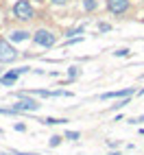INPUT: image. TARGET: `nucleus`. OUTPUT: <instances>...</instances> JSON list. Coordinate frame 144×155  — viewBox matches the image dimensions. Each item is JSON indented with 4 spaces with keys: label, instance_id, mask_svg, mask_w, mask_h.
Segmentation results:
<instances>
[{
    "label": "nucleus",
    "instance_id": "1",
    "mask_svg": "<svg viewBox=\"0 0 144 155\" xmlns=\"http://www.w3.org/2000/svg\"><path fill=\"white\" fill-rule=\"evenodd\" d=\"M18 48L7 42V39H0V64H13V61L18 59Z\"/></svg>",
    "mask_w": 144,
    "mask_h": 155
},
{
    "label": "nucleus",
    "instance_id": "2",
    "mask_svg": "<svg viewBox=\"0 0 144 155\" xmlns=\"http://www.w3.org/2000/svg\"><path fill=\"white\" fill-rule=\"evenodd\" d=\"M13 15L18 20H22V22H26V20L33 18V5H31L28 0H18L13 5Z\"/></svg>",
    "mask_w": 144,
    "mask_h": 155
},
{
    "label": "nucleus",
    "instance_id": "3",
    "mask_svg": "<svg viewBox=\"0 0 144 155\" xmlns=\"http://www.w3.org/2000/svg\"><path fill=\"white\" fill-rule=\"evenodd\" d=\"M18 96H20V101L13 105V109H15V111H37L39 107H42L35 98H28L26 94H18Z\"/></svg>",
    "mask_w": 144,
    "mask_h": 155
},
{
    "label": "nucleus",
    "instance_id": "4",
    "mask_svg": "<svg viewBox=\"0 0 144 155\" xmlns=\"http://www.w3.org/2000/svg\"><path fill=\"white\" fill-rule=\"evenodd\" d=\"M33 42H35L37 46L50 48V46H55V35L50 33V31H46V28H39V31H35V33H33Z\"/></svg>",
    "mask_w": 144,
    "mask_h": 155
},
{
    "label": "nucleus",
    "instance_id": "5",
    "mask_svg": "<svg viewBox=\"0 0 144 155\" xmlns=\"http://www.w3.org/2000/svg\"><path fill=\"white\" fill-rule=\"evenodd\" d=\"M107 9L114 15H122L129 11V0H107Z\"/></svg>",
    "mask_w": 144,
    "mask_h": 155
},
{
    "label": "nucleus",
    "instance_id": "6",
    "mask_svg": "<svg viewBox=\"0 0 144 155\" xmlns=\"http://www.w3.org/2000/svg\"><path fill=\"white\" fill-rule=\"evenodd\" d=\"M133 87H122V90H118V92H107V94H100V98L103 101H107V98H127V96H131L133 94Z\"/></svg>",
    "mask_w": 144,
    "mask_h": 155
},
{
    "label": "nucleus",
    "instance_id": "7",
    "mask_svg": "<svg viewBox=\"0 0 144 155\" xmlns=\"http://www.w3.org/2000/svg\"><path fill=\"white\" fill-rule=\"evenodd\" d=\"M18 77H20V72H18V70H11V72H7L5 77H0V83H5V85H13L15 81H18Z\"/></svg>",
    "mask_w": 144,
    "mask_h": 155
},
{
    "label": "nucleus",
    "instance_id": "8",
    "mask_svg": "<svg viewBox=\"0 0 144 155\" xmlns=\"http://www.w3.org/2000/svg\"><path fill=\"white\" fill-rule=\"evenodd\" d=\"M9 37H11V42H26L31 37V33H26V31H13Z\"/></svg>",
    "mask_w": 144,
    "mask_h": 155
},
{
    "label": "nucleus",
    "instance_id": "9",
    "mask_svg": "<svg viewBox=\"0 0 144 155\" xmlns=\"http://www.w3.org/2000/svg\"><path fill=\"white\" fill-rule=\"evenodd\" d=\"M83 31H85L83 26H74V28H68V31H66V37L70 39V37H74V35H81Z\"/></svg>",
    "mask_w": 144,
    "mask_h": 155
},
{
    "label": "nucleus",
    "instance_id": "10",
    "mask_svg": "<svg viewBox=\"0 0 144 155\" xmlns=\"http://www.w3.org/2000/svg\"><path fill=\"white\" fill-rule=\"evenodd\" d=\"M96 7H98L96 0H83V9L85 11H96Z\"/></svg>",
    "mask_w": 144,
    "mask_h": 155
},
{
    "label": "nucleus",
    "instance_id": "11",
    "mask_svg": "<svg viewBox=\"0 0 144 155\" xmlns=\"http://www.w3.org/2000/svg\"><path fill=\"white\" fill-rule=\"evenodd\" d=\"M42 122H44V125H64V122H68V120H66V118H59V120H57V118H46V120H42Z\"/></svg>",
    "mask_w": 144,
    "mask_h": 155
},
{
    "label": "nucleus",
    "instance_id": "12",
    "mask_svg": "<svg viewBox=\"0 0 144 155\" xmlns=\"http://www.w3.org/2000/svg\"><path fill=\"white\" fill-rule=\"evenodd\" d=\"M125 105H129V96L127 98H118L114 105H111V109H120V107H125Z\"/></svg>",
    "mask_w": 144,
    "mask_h": 155
},
{
    "label": "nucleus",
    "instance_id": "13",
    "mask_svg": "<svg viewBox=\"0 0 144 155\" xmlns=\"http://www.w3.org/2000/svg\"><path fill=\"white\" fill-rule=\"evenodd\" d=\"M81 133L79 131H66V140H79Z\"/></svg>",
    "mask_w": 144,
    "mask_h": 155
},
{
    "label": "nucleus",
    "instance_id": "14",
    "mask_svg": "<svg viewBox=\"0 0 144 155\" xmlns=\"http://www.w3.org/2000/svg\"><path fill=\"white\" fill-rule=\"evenodd\" d=\"M114 55H116V57H129V55H131V50H129V48H120V50H116Z\"/></svg>",
    "mask_w": 144,
    "mask_h": 155
},
{
    "label": "nucleus",
    "instance_id": "15",
    "mask_svg": "<svg viewBox=\"0 0 144 155\" xmlns=\"http://www.w3.org/2000/svg\"><path fill=\"white\" fill-rule=\"evenodd\" d=\"M68 77H70V79H77V77H79V68H77V66L68 68Z\"/></svg>",
    "mask_w": 144,
    "mask_h": 155
},
{
    "label": "nucleus",
    "instance_id": "16",
    "mask_svg": "<svg viewBox=\"0 0 144 155\" xmlns=\"http://www.w3.org/2000/svg\"><path fill=\"white\" fill-rule=\"evenodd\" d=\"M98 31H100V33H107V31H111V24H107V22H98Z\"/></svg>",
    "mask_w": 144,
    "mask_h": 155
},
{
    "label": "nucleus",
    "instance_id": "17",
    "mask_svg": "<svg viewBox=\"0 0 144 155\" xmlns=\"http://www.w3.org/2000/svg\"><path fill=\"white\" fill-rule=\"evenodd\" d=\"M48 144H50V147H59V144H61V138H59V136H53Z\"/></svg>",
    "mask_w": 144,
    "mask_h": 155
},
{
    "label": "nucleus",
    "instance_id": "18",
    "mask_svg": "<svg viewBox=\"0 0 144 155\" xmlns=\"http://www.w3.org/2000/svg\"><path fill=\"white\" fill-rule=\"evenodd\" d=\"M13 129H15V131H26V127L22 125V122H18V125H13Z\"/></svg>",
    "mask_w": 144,
    "mask_h": 155
},
{
    "label": "nucleus",
    "instance_id": "19",
    "mask_svg": "<svg viewBox=\"0 0 144 155\" xmlns=\"http://www.w3.org/2000/svg\"><path fill=\"white\" fill-rule=\"evenodd\" d=\"M107 147H111V149H116V147H118V142H116V140H109V142H107Z\"/></svg>",
    "mask_w": 144,
    "mask_h": 155
},
{
    "label": "nucleus",
    "instance_id": "20",
    "mask_svg": "<svg viewBox=\"0 0 144 155\" xmlns=\"http://www.w3.org/2000/svg\"><path fill=\"white\" fill-rule=\"evenodd\" d=\"M50 2H53V5H66L68 0H50Z\"/></svg>",
    "mask_w": 144,
    "mask_h": 155
},
{
    "label": "nucleus",
    "instance_id": "21",
    "mask_svg": "<svg viewBox=\"0 0 144 155\" xmlns=\"http://www.w3.org/2000/svg\"><path fill=\"white\" fill-rule=\"evenodd\" d=\"M133 122H144V114H142V116H140V118H136V120H133Z\"/></svg>",
    "mask_w": 144,
    "mask_h": 155
},
{
    "label": "nucleus",
    "instance_id": "22",
    "mask_svg": "<svg viewBox=\"0 0 144 155\" xmlns=\"http://www.w3.org/2000/svg\"><path fill=\"white\" fill-rule=\"evenodd\" d=\"M142 94H144V87H142V90H138V96H142Z\"/></svg>",
    "mask_w": 144,
    "mask_h": 155
},
{
    "label": "nucleus",
    "instance_id": "23",
    "mask_svg": "<svg viewBox=\"0 0 144 155\" xmlns=\"http://www.w3.org/2000/svg\"><path fill=\"white\" fill-rule=\"evenodd\" d=\"M0 155H9V153H0Z\"/></svg>",
    "mask_w": 144,
    "mask_h": 155
},
{
    "label": "nucleus",
    "instance_id": "24",
    "mask_svg": "<svg viewBox=\"0 0 144 155\" xmlns=\"http://www.w3.org/2000/svg\"><path fill=\"white\" fill-rule=\"evenodd\" d=\"M114 155H120V153H114Z\"/></svg>",
    "mask_w": 144,
    "mask_h": 155
}]
</instances>
